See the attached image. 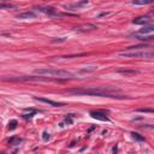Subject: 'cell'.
Instances as JSON below:
<instances>
[{
	"label": "cell",
	"mask_w": 154,
	"mask_h": 154,
	"mask_svg": "<svg viewBox=\"0 0 154 154\" xmlns=\"http://www.w3.org/2000/svg\"><path fill=\"white\" fill-rule=\"evenodd\" d=\"M48 138H49V134H48V132H43V140L47 141Z\"/></svg>",
	"instance_id": "7402d4cb"
},
{
	"label": "cell",
	"mask_w": 154,
	"mask_h": 154,
	"mask_svg": "<svg viewBox=\"0 0 154 154\" xmlns=\"http://www.w3.org/2000/svg\"><path fill=\"white\" fill-rule=\"evenodd\" d=\"M19 142H20V138H14V137H12V138L8 141L10 144H18Z\"/></svg>",
	"instance_id": "ffe728a7"
},
{
	"label": "cell",
	"mask_w": 154,
	"mask_h": 154,
	"mask_svg": "<svg viewBox=\"0 0 154 154\" xmlns=\"http://www.w3.org/2000/svg\"><path fill=\"white\" fill-rule=\"evenodd\" d=\"M144 128H147V129H154V125H144Z\"/></svg>",
	"instance_id": "603a6c76"
},
{
	"label": "cell",
	"mask_w": 154,
	"mask_h": 154,
	"mask_svg": "<svg viewBox=\"0 0 154 154\" xmlns=\"http://www.w3.org/2000/svg\"><path fill=\"white\" fill-rule=\"evenodd\" d=\"M95 70H97V66H96V65H91V66H85V67L81 69L79 71H81V72H93V71H95Z\"/></svg>",
	"instance_id": "9a60e30c"
},
{
	"label": "cell",
	"mask_w": 154,
	"mask_h": 154,
	"mask_svg": "<svg viewBox=\"0 0 154 154\" xmlns=\"http://www.w3.org/2000/svg\"><path fill=\"white\" fill-rule=\"evenodd\" d=\"M1 10H6V8H17L16 5H12V4H1L0 6Z\"/></svg>",
	"instance_id": "e0dca14e"
},
{
	"label": "cell",
	"mask_w": 154,
	"mask_h": 154,
	"mask_svg": "<svg viewBox=\"0 0 154 154\" xmlns=\"http://www.w3.org/2000/svg\"><path fill=\"white\" fill-rule=\"evenodd\" d=\"M35 99H36V100H38V101H41V102H45V103L52 105V106H54V107H60V106H63V103H61V102H55V101L49 100V99H45V97H35Z\"/></svg>",
	"instance_id": "9c48e42d"
},
{
	"label": "cell",
	"mask_w": 154,
	"mask_h": 154,
	"mask_svg": "<svg viewBox=\"0 0 154 154\" xmlns=\"http://www.w3.org/2000/svg\"><path fill=\"white\" fill-rule=\"evenodd\" d=\"M149 22H150V18H149L148 16L137 17V18H135V19L132 20V23H134V24H144V25L149 24Z\"/></svg>",
	"instance_id": "ba28073f"
},
{
	"label": "cell",
	"mask_w": 154,
	"mask_h": 154,
	"mask_svg": "<svg viewBox=\"0 0 154 154\" xmlns=\"http://www.w3.org/2000/svg\"><path fill=\"white\" fill-rule=\"evenodd\" d=\"M36 75H45L48 77H55V78H73V73L65 70H58V69H37L35 70Z\"/></svg>",
	"instance_id": "7a4b0ae2"
},
{
	"label": "cell",
	"mask_w": 154,
	"mask_h": 154,
	"mask_svg": "<svg viewBox=\"0 0 154 154\" xmlns=\"http://www.w3.org/2000/svg\"><path fill=\"white\" fill-rule=\"evenodd\" d=\"M131 135H132V137H134L135 140H137V141H144V137L141 136V135L137 134V132H131Z\"/></svg>",
	"instance_id": "ac0fdd59"
},
{
	"label": "cell",
	"mask_w": 154,
	"mask_h": 154,
	"mask_svg": "<svg viewBox=\"0 0 154 154\" xmlns=\"http://www.w3.org/2000/svg\"><path fill=\"white\" fill-rule=\"evenodd\" d=\"M119 57L122 58H149V57H154V53H148V52H124L120 53Z\"/></svg>",
	"instance_id": "3957f363"
},
{
	"label": "cell",
	"mask_w": 154,
	"mask_h": 154,
	"mask_svg": "<svg viewBox=\"0 0 154 154\" xmlns=\"http://www.w3.org/2000/svg\"><path fill=\"white\" fill-rule=\"evenodd\" d=\"M134 5H150L154 4V0H132Z\"/></svg>",
	"instance_id": "4fadbf2b"
},
{
	"label": "cell",
	"mask_w": 154,
	"mask_h": 154,
	"mask_svg": "<svg viewBox=\"0 0 154 154\" xmlns=\"http://www.w3.org/2000/svg\"><path fill=\"white\" fill-rule=\"evenodd\" d=\"M152 31H154V24H152V25H144L142 29L138 30V34L140 35H147V34H149Z\"/></svg>",
	"instance_id": "30bf717a"
},
{
	"label": "cell",
	"mask_w": 154,
	"mask_h": 154,
	"mask_svg": "<svg viewBox=\"0 0 154 154\" xmlns=\"http://www.w3.org/2000/svg\"><path fill=\"white\" fill-rule=\"evenodd\" d=\"M90 116L93 118H95V119H99V120H103V122H107L108 120L107 116L103 112H100V111H91L90 112Z\"/></svg>",
	"instance_id": "52a82bcc"
},
{
	"label": "cell",
	"mask_w": 154,
	"mask_h": 154,
	"mask_svg": "<svg viewBox=\"0 0 154 154\" xmlns=\"http://www.w3.org/2000/svg\"><path fill=\"white\" fill-rule=\"evenodd\" d=\"M141 48H149V45H137V46H132V47H128L126 49H141Z\"/></svg>",
	"instance_id": "2e32d148"
},
{
	"label": "cell",
	"mask_w": 154,
	"mask_h": 154,
	"mask_svg": "<svg viewBox=\"0 0 154 154\" xmlns=\"http://www.w3.org/2000/svg\"><path fill=\"white\" fill-rule=\"evenodd\" d=\"M84 5H88V0H84V1H81V2H77V4H73V5H69V6H66L67 8H78V7H82V6H84Z\"/></svg>",
	"instance_id": "5bb4252c"
},
{
	"label": "cell",
	"mask_w": 154,
	"mask_h": 154,
	"mask_svg": "<svg viewBox=\"0 0 154 154\" xmlns=\"http://www.w3.org/2000/svg\"><path fill=\"white\" fill-rule=\"evenodd\" d=\"M76 31L78 32H87V31H93V30H96L97 26L94 25V24H82V25H78V26H75L73 28Z\"/></svg>",
	"instance_id": "277c9868"
},
{
	"label": "cell",
	"mask_w": 154,
	"mask_h": 154,
	"mask_svg": "<svg viewBox=\"0 0 154 154\" xmlns=\"http://www.w3.org/2000/svg\"><path fill=\"white\" fill-rule=\"evenodd\" d=\"M16 126H17V120H11V122L8 123V129H10V130L16 129Z\"/></svg>",
	"instance_id": "d6986e66"
},
{
	"label": "cell",
	"mask_w": 154,
	"mask_h": 154,
	"mask_svg": "<svg viewBox=\"0 0 154 154\" xmlns=\"http://www.w3.org/2000/svg\"><path fill=\"white\" fill-rule=\"evenodd\" d=\"M36 10L42 12V13H46L48 16H58L57 10L54 7H51V6H38V7H36Z\"/></svg>",
	"instance_id": "5b68a950"
},
{
	"label": "cell",
	"mask_w": 154,
	"mask_h": 154,
	"mask_svg": "<svg viewBox=\"0 0 154 154\" xmlns=\"http://www.w3.org/2000/svg\"><path fill=\"white\" fill-rule=\"evenodd\" d=\"M117 72H120L123 75H136V70H129V69H117Z\"/></svg>",
	"instance_id": "7c38bea8"
},
{
	"label": "cell",
	"mask_w": 154,
	"mask_h": 154,
	"mask_svg": "<svg viewBox=\"0 0 154 154\" xmlns=\"http://www.w3.org/2000/svg\"><path fill=\"white\" fill-rule=\"evenodd\" d=\"M70 94L75 95H93V96H106V97H122L118 96V89L111 87H91V88H79V89H70L67 90Z\"/></svg>",
	"instance_id": "6da1fadb"
},
{
	"label": "cell",
	"mask_w": 154,
	"mask_h": 154,
	"mask_svg": "<svg viewBox=\"0 0 154 154\" xmlns=\"http://www.w3.org/2000/svg\"><path fill=\"white\" fill-rule=\"evenodd\" d=\"M135 37L140 41H143V42L154 41V35H135Z\"/></svg>",
	"instance_id": "8fae6325"
},
{
	"label": "cell",
	"mask_w": 154,
	"mask_h": 154,
	"mask_svg": "<svg viewBox=\"0 0 154 154\" xmlns=\"http://www.w3.org/2000/svg\"><path fill=\"white\" fill-rule=\"evenodd\" d=\"M72 118H73V114H69V117L65 118V122H66L67 124H71V123H72Z\"/></svg>",
	"instance_id": "44dd1931"
},
{
	"label": "cell",
	"mask_w": 154,
	"mask_h": 154,
	"mask_svg": "<svg viewBox=\"0 0 154 154\" xmlns=\"http://www.w3.org/2000/svg\"><path fill=\"white\" fill-rule=\"evenodd\" d=\"M18 19H31V18H35L36 17V13L32 12V11H24V12H20L16 16Z\"/></svg>",
	"instance_id": "8992f818"
}]
</instances>
